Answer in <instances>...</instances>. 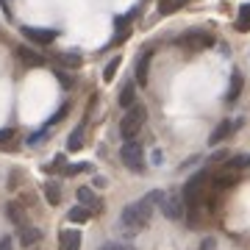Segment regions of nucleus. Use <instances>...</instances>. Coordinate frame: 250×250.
<instances>
[{
  "instance_id": "30",
  "label": "nucleus",
  "mask_w": 250,
  "mask_h": 250,
  "mask_svg": "<svg viewBox=\"0 0 250 250\" xmlns=\"http://www.w3.org/2000/svg\"><path fill=\"white\" fill-rule=\"evenodd\" d=\"M100 250H136L134 245H123V242H106L100 245Z\"/></svg>"
},
{
  "instance_id": "1",
  "label": "nucleus",
  "mask_w": 250,
  "mask_h": 250,
  "mask_svg": "<svg viewBox=\"0 0 250 250\" xmlns=\"http://www.w3.org/2000/svg\"><path fill=\"white\" fill-rule=\"evenodd\" d=\"M150 217H153V206L147 200H134V203H128L120 211V225H123V231L128 236H134V233L145 231L147 225H150Z\"/></svg>"
},
{
  "instance_id": "3",
  "label": "nucleus",
  "mask_w": 250,
  "mask_h": 250,
  "mask_svg": "<svg viewBox=\"0 0 250 250\" xmlns=\"http://www.w3.org/2000/svg\"><path fill=\"white\" fill-rule=\"evenodd\" d=\"M175 45L187 47V50H192V53H200V50H206V47L214 45V36L208 34V31L192 28V31H187V34H181L178 39H175Z\"/></svg>"
},
{
  "instance_id": "32",
  "label": "nucleus",
  "mask_w": 250,
  "mask_h": 250,
  "mask_svg": "<svg viewBox=\"0 0 250 250\" xmlns=\"http://www.w3.org/2000/svg\"><path fill=\"white\" fill-rule=\"evenodd\" d=\"M214 248H217V236H203L200 245H197V250H214Z\"/></svg>"
},
{
  "instance_id": "21",
  "label": "nucleus",
  "mask_w": 250,
  "mask_h": 250,
  "mask_svg": "<svg viewBox=\"0 0 250 250\" xmlns=\"http://www.w3.org/2000/svg\"><path fill=\"white\" fill-rule=\"evenodd\" d=\"M45 200H47L50 206H59V203H62V187H59L56 181L45 184Z\"/></svg>"
},
{
  "instance_id": "6",
  "label": "nucleus",
  "mask_w": 250,
  "mask_h": 250,
  "mask_svg": "<svg viewBox=\"0 0 250 250\" xmlns=\"http://www.w3.org/2000/svg\"><path fill=\"white\" fill-rule=\"evenodd\" d=\"M161 214L167 217V220H172V223H178L181 217L187 214V203H184V195H178V192L167 195V200L161 203Z\"/></svg>"
},
{
  "instance_id": "16",
  "label": "nucleus",
  "mask_w": 250,
  "mask_h": 250,
  "mask_svg": "<svg viewBox=\"0 0 250 250\" xmlns=\"http://www.w3.org/2000/svg\"><path fill=\"white\" fill-rule=\"evenodd\" d=\"M233 28H236L239 34H250V3H242L239 6V14H236Z\"/></svg>"
},
{
  "instance_id": "28",
  "label": "nucleus",
  "mask_w": 250,
  "mask_h": 250,
  "mask_svg": "<svg viewBox=\"0 0 250 250\" xmlns=\"http://www.w3.org/2000/svg\"><path fill=\"white\" fill-rule=\"evenodd\" d=\"M50 134V128H42V131H36V134L28 136V147H36V145H42L45 142V136Z\"/></svg>"
},
{
  "instance_id": "20",
  "label": "nucleus",
  "mask_w": 250,
  "mask_h": 250,
  "mask_svg": "<svg viewBox=\"0 0 250 250\" xmlns=\"http://www.w3.org/2000/svg\"><path fill=\"white\" fill-rule=\"evenodd\" d=\"M89 217H92V208H86V206H72L70 211H67L70 223H86Z\"/></svg>"
},
{
  "instance_id": "34",
  "label": "nucleus",
  "mask_w": 250,
  "mask_h": 250,
  "mask_svg": "<svg viewBox=\"0 0 250 250\" xmlns=\"http://www.w3.org/2000/svg\"><path fill=\"white\" fill-rule=\"evenodd\" d=\"M92 187H95V189H106L108 187V178H106V175H95V178H92Z\"/></svg>"
},
{
  "instance_id": "5",
  "label": "nucleus",
  "mask_w": 250,
  "mask_h": 250,
  "mask_svg": "<svg viewBox=\"0 0 250 250\" xmlns=\"http://www.w3.org/2000/svg\"><path fill=\"white\" fill-rule=\"evenodd\" d=\"M22 36H25L28 42H34V45H53L59 31L56 28H34V25H22L20 28Z\"/></svg>"
},
{
  "instance_id": "4",
  "label": "nucleus",
  "mask_w": 250,
  "mask_h": 250,
  "mask_svg": "<svg viewBox=\"0 0 250 250\" xmlns=\"http://www.w3.org/2000/svg\"><path fill=\"white\" fill-rule=\"evenodd\" d=\"M120 159H123V164L131 172H139V175H142V172L147 170L142 145H139V142H123V147H120Z\"/></svg>"
},
{
  "instance_id": "33",
  "label": "nucleus",
  "mask_w": 250,
  "mask_h": 250,
  "mask_svg": "<svg viewBox=\"0 0 250 250\" xmlns=\"http://www.w3.org/2000/svg\"><path fill=\"white\" fill-rule=\"evenodd\" d=\"M56 78L62 81V86H64V89H70V86H72V78H70V75H67L64 70H56Z\"/></svg>"
},
{
  "instance_id": "31",
  "label": "nucleus",
  "mask_w": 250,
  "mask_h": 250,
  "mask_svg": "<svg viewBox=\"0 0 250 250\" xmlns=\"http://www.w3.org/2000/svg\"><path fill=\"white\" fill-rule=\"evenodd\" d=\"M11 139H14V128H3L0 131V147H9Z\"/></svg>"
},
{
  "instance_id": "24",
  "label": "nucleus",
  "mask_w": 250,
  "mask_h": 250,
  "mask_svg": "<svg viewBox=\"0 0 250 250\" xmlns=\"http://www.w3.org/2000/svg\"><path fill=\"white\" fill-rule=\"evenodd\" d=\"M167 195H170V192H164V189H150V192L145 195V200H147L150 206H161L164 200H167Z\"/></svg>"
},
{
  "instance_id": "10",
  "label": "nucleus",
  "mask_w": 250,
  "mask_h": 250,
  "mask_svg": "<svg viewBox=\"0 0 250 250\" xmlns=\"http://www.w3.org/2000/svg\"><path fill=\"white\" fill-rule=\"evenodd\" d=\"M150 62H153V50L147 47L139 59H136V81H139V86L147 83V75H150Z\"/></svg>"
},
{
  "instance_id": "8",
  "label": "nucleus",
  "mask_w": 250,
  "mask_h": 250,
  "mask_svg": "<svg viewBox=\"0 0 250 250\" xmlns=\"http://www.w3.org/2000/svg\"><path fill=\"white\" fill-rule=\"evenodd\" d=\"M75 197H78V203H81V206H86V208H92V214L103 208V200H100V197L95 195V189H92V187H78Z\"/></svg>"
},
{
  "instance_id": "38",
  "label": "nucleus",
  "mask_w": 250,
  "mask_h": 250,
  "mask_svg": "<svg viewBox=\"0 0 250 250\" xmlns=\"http://www.w3.org/2000/svg\"><path fill=\"white\" fill-rule=\"evenodd\" d=\"M14 248V239H11V236H3V239H0V250H11Z\"/></svg>"
},
{
  "instance_id": "18",
  "label": "nucleus",
  "mask_w": 250,
  "mask_h": 250,
  "mask_svg": "<svg viewBox=\"0 0 250 250\" xmlns=\"http://www.w3.org/2000/svg\"><path fill=\"white\" fill-rule=\"evenodd\" d=\"M81 147H83V123H81L78 128L67 136V150H70V153H78Z\"/></svg>"
},
{
  "instance_id": "12",
  "label": "nucleus",
  "mask_w": 250,
  "mask_h": 250,
  "mask_svg": "<svg viewBox=\"0 0 250 250\" xmlns=\"http://www.w3.org/2000/svg\"><path fill=\"white\" fill-rule=\"evenodd\" d=\"M117 103H120L125 111L136 106V83H134V81L123 83V89H120V95H117Z\"/></svg>"
},
{
  "instance_id": "7",
  "label": "nucleus",
  "mask_w": 250,
  "mask_h": 250,
  "mask_svg": "<svg viewBox=\"0 0 250 250\" xmlns=\"http://www.w3.org/2000/svg\"><path fill=\"white\" fill-rule=\"evenodd\" d=\"M242 123H245V120H223V123L217 125L214 131H211V136H208V145H211V147H217V145H223L225 139H228V136L233 134V131H236V128H242Z\"/></svg>"
},
{
  "instance_id": "2",
  "label": "nucleus",
  "mask_w": 250,
  "mask_h": 250,
  "mask_svg": "<svg viewBox=\"0 0 250 250\" xmlns=\"http://www.w3.org/2000/svg\"><path fill=\"white\" fill-rule=\"evenodd\" d=\"M145 120H147V108H145L142 103H136V106L128 108L125 117L120 120V136H123L125 142H136V136L142 131Z\"/></svg>"
},
{
  "instance_id": "29",
  "label": "nucleus",
  "mask_w": 250,
  "mask_h": 250,
  "mask_svg": "<svg viewBox=\"0 0 250 250\" xmlns=\"http://www.w3.org/2000/svg\"><path fill=\"white\" fill-rule=\"evenodd\" d=\"M86 170H89V164H67L64 175H78V172H86Z\"/></svg>"
},
{
  "instance_id": "36",
  "label": "nucleus",
  "mask_w": 250,
  "mask_h": 250,
  "mask_svg": "<svg viewBox=\"0 0 250 250\" xmlns=\"http://www.w3.org/2000/svg\"><path fill=\"white\" fill-rule=\"evenodd\" d=\"M150 161H153V164H156V167H161V164H164V153H161L159 147H156V150L150 153Z\"/></svg>"
},
{
  "instance_id": "23",
  "label": "nucleus",
  "mask_w": 250,
  "mask_h": 250,
  "mask_svg": "<svg viewBox=\"0 0 250 250\" xmlns=\"http://www.w3.org/2000/svg\"><path fill=\"white\" fill-rule=\"evenodd\" d=\"M56 59H59V64H62V67H72V70H78L81 64H83L81 53H59Z\"/></svg>"
},
{
  "instance_id": "22",
  "label": "nucleus",
  "mask_w": 250,
  "mask_h": 250,
  "mask_svg": "<svg viewBox=\"0 0 250 250\" xmlns=\"http://www.w3.org/2000/svg\"><path fill=\"white\" fill-rule=\"evenodd\" d=\"M245 167H250V156L248 153H236V156H231V161L225 164V170H233V172L245 170Z\"/></svg>"
},
{
  "instance_id": "27",
  "label": "nucleus",
  "mask_w": 250,
  "mask_h": 250,
  "mask_svg": "<svg viewBox=\"0 0 250 250\" xmlns=\"http://www.w3.org/2000/svg\"><path fill=\"white\" fill-rule=\"evenodd\" d=\"M64 167H67V156H64V153H59V156H53V164H47L45 170L47 172H59V170L64 172Z\"/></svg>"
},
{
  "instance_id": "11",
  "label": "nucleus",
  "mask_w": 250,
  "mask_h": 250,
  "mask_svg": "<svg viewBox=\"0 0 250 250\" xmlns=\"http://www.w3.org/2000/svg\"><path fill=\"white\" fill-rule=\"evenodd\" d=\"M17 239L22 248H34V245H39L42 242V231L39 228H34V225H22L17 231Z\"/></svg>"
},
{
  "instance_id": "17",
  "label": "nucleus",
  "mask_w": 250,
  "mask_h": 250,
  "mask_svg": "<svg viewBox=\"0 0 250 250\" xmlns=\"http://www.w3.org/2000/svg\"><path fill=\"white\" fill-rule=\"evenodd\" d=\"M211 184H214V189H220V192H223V189H231L233 184H236V172H233V170H223L220 175L211 178Z\"/></svg>"
},
{
  "instance_id": "9",
  "label": "nucleus",
  "mask_w": 250,
  "mask_h": 250,
  "mask_svg": "<svg viewBox=\"0 0 250 250\" xmlns=\"http://www.w3.org/2000/svg\"><path fill=\"white\" fill-rule=\"evenodd\" d=\"M81 242H83V236H81L78 228L59 233V250H81Z\"/></svg>"
},
{
  "instance_id": "26",
  "label": "nucleus",
  "mask_w": 250,
  "mask_h": 250,
  "mask_svg": "<svg viewBox=\"0 0 250 250\" xmlns=\"http://www.w3.org/2000/svg\"><path fill=\"white\" fill-rule=\"evenodd\" d=\"M67 114H70V103H64V106L59 108V111H56V114H53V117H50V120L45 123V128H53V125H59V123H62V120H64Z\"/></svg>"
},
{
  "instance_id": "15",
  "label": "nucleus",
  "mask_w": 250,
  "mask_h": 250,
  "mask_svg": "<svg viewBox=\"0 0 250 250\" xmlns=\"http://www.w3.org/2000/svg\"><path fill=\"white\" fill-rule=\"evenodd\" d=\"M17 56L22 59V64H28V67H42V64H45V56H39L36 50H31V47H25V45L17 47Z\"/></svg>"
},
{
  "instance_id": "37",
  "label": "nucleus",
  "mask_w": 250,
  "mask_h": 250,
  "mask_svg": "<svg viewBox=\"0 0 250 250\" xmlns=\"http://www.w3.org/2000/svg\"><path fill=\"white\" fill-rule=\"evenodd\" d=\"M197 161H200V156H192V159H189V161H184V164H181V167H178V172H184V170H189V167H195Z\"/></svg>"
},
{
  "instance_id": "35",
  "label": "nucleus",
  "mask_w": 250,
  "mask_h": 250,
  "mask_svg": "<svg viewBox=\"0 0 250 250\" xmlns=\"http://www.w3.org/2000/svg\"><path fill=\"white\" fill-rule=\"evenodd\" d=\"M0 9H3L6 20H14V11H11V0H0Z\"/></svg>"
},
{
  "instance_id": "25",
  "label": "nucleus",
  "mask_w": 250,
  "mask_h": 250,
  "mask_svg": "<svg viewBox=\"0 0 250 250\" xmlns=\"http://www.w3.org/2000/svg\"><path fill=\"white\" fill-rule=\"evenodd\" d=\"M117 70H120V56H114V59L106 64V70H103V81H106V83H108V81H114Z\"/></svg>"
},
{
  "instance_id": "19",
  "label": "nucleus",
  "mask_w": 250,
  "mask_h": 250,
  "mask_svg": "<svg viewBox=\"0 0 250 250\" xmlns=\"http://www.w3.org/2000/svg\"><path fill=\"white\" fill-rule=\"evenodd\" d=\"M184 6H187V0H159V14L161 17H170V14H175Z\"/></svg>"
},
{
  "instance_id": "13",
  "label": "nucleus",
  "mask_w": 250,
  "mask_h": 250,
  "mask_svg": "<svg viewBox=\"0 0 250 250\" xmlns=\"http://www.w3.org/2000/svg\"><path fill=\"white\" fill-rule=\"evenodd\" d=\"M242 86H245V78H242L239 70L231 72V83H228V92H225V103H236L242 95Z\"/></svg>"
},
{
  "instance_id": "14",
  "label": "nucleus",
  "mask_w": 250,
  "mask_h": 250,
  "mask_svg": "<svg viewBox=\"0 0 250 250\" xmlns=\"http://www.w3.org/2000/svg\"><path fill=\"white\" fill-rule=\"evenodd\" d=\"M3 211H6V217H9V220H11L14 225H17V228H22V225H28V223H25V211H22V206H20L17 200H9Z\"/></svg>"
}]
</instances>
